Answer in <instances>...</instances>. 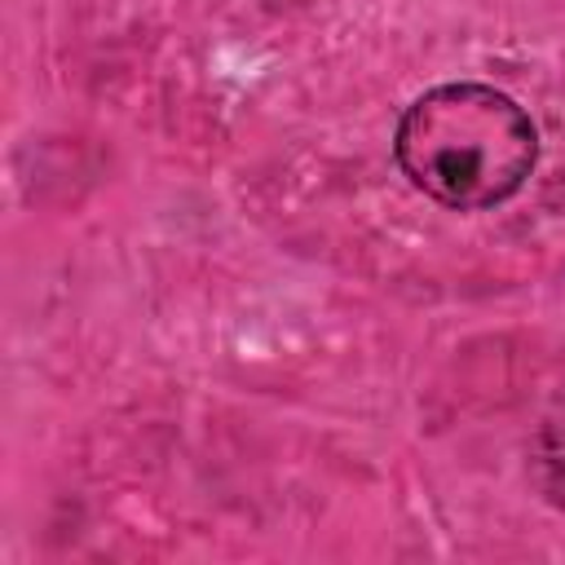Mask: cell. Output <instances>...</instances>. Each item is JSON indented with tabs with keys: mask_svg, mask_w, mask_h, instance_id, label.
<instances>
[{
	"mask_svg": "<svg viewBox=\"0 0 565 565\" xmlns=\"http://www.w3.org/2000/svg\"><path fill=\"white\" fill-rule=\"evenodd\" d=\"M393 154L406 181L433 203L486 212L525 190L539 163V128L494 84L450 79L402 110Z\"/></svg>",
	"mask_w": 565,
	"mask_h": 565,
	"instance_id": "cell-1",
	"label": "cell"
},
{
	"mask_svg": "<svg viewBox=\"0 0 565 565\" xmlns=\"http://www.w3.org/2000/svg\"><path fill=\"white\" fill-rule=\"evenodd\" d=\"M530 481L543 503L565 512V406L552 411L530 437Z\"/></svg>",
	"mask_w": 565,
	"mask_h": 565,
	"instance_id": "cell-2",
	"label": "cell"
}]
</instances>
